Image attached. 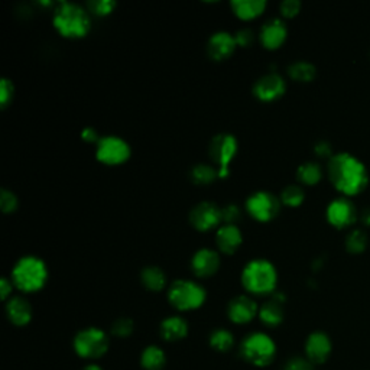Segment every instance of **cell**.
<instances>
[{
  "label": "cell",
  "instance_id": "4dcf8cb0",
  "mask_svg": "<svg viewBox=\"0 0 370 370\" xmlns=\"http://www.w3.org/2000/svg\"><path fill=\"white\" fill-rule=\"evenodd\" d=\"M366 245H367V236L363 230L356 229L347 234L346 247L349 251H351V254H359V251L364 250Z\"/></svg>",
  "mask_w": 370,
  "mask_h": 370
},
{
  "label": "cell",
  "instance_id": "d4e9b609",
  "mask_svg": "<svg viewBox=\"0 0 370 370\" xmlns=\"http://www.w3.org/2000/svg\"><path fill=\"white\" fill-rule=\"evenodd\" d=\"M167 364V354L159 346H147L141 354V366L143 370H162Z\"/></svg>",
  "mask_w": 370,
  "mask_h": 370
},
{
  "label": "cell",
  "instance_id": "7402d4cb",
  "mask_svg": "<svg viewBox=\"0 0 370 370\" xmlns=\"http://www.w3.org/2000/svg\"><path fill=\"white\" fill-rule=\"evenodd\" d=\"M188 330H189L188 322L181 316L167 317L161 322V327H159L161 337L168 343H175L185 338L188 336Z\"/></svg>",
  "mask_w": 370,
  "mask_h": 370
},
{
  "label": "cell",
  "instance_id": "d6a6232c",
  "mask_svg": "<svg viewBox=\"0 0 370 370\" xmlns=\"http://www.w3.org/2000/svg\"><path fill=\"white\" fill-rule=\"evenodd\" d=\"M133 331H135V322L132 321V318L121 317L112 324V334L119 338L130 337Z\"/></svg>",
  "mask_w": 370,
  "mask_h": 370
},
{
  "label": "cell",
  "instance_id": "2e32d148",
  "mask_svg": "<svg viewBox=\"0 0 370 370\" xmlns=\"http://www.w3.org/2000/svg\"><path fill=\"white\" fill-rule=\"evenodd\" d=\"M287 37H288V28L285 22L279 18H272L269 21H266L262 25L259 32V41L262 43V47L269 51L282 47V43L287 41Z\"/></svg>",
  "mask_w": 370,
  "mask_h": 370
},
{
  "label": "cell",
  "instance_id": "f1b7e54d",
  "mask_svg": "<svg viewBox=\"0 0 370 370\" xmlns=\"http://www.w3.org/2000/svg\"><path fill=\"white\" fill-rule=\"evenodd\" d=\"M212 349L218 353H227L234 346V336L227 329H216L209 337Z\"/></svg>",
  "mask_w": 370,
  "mask_h": 370
},
{
  "label": "cell",
  "instance_id": "8fae6325",
  "mask_svg": "<svg viewBox=\"0 0 370 370\" xmlns=\"http://www.w3.org/2000/svg\"><path fill=\"white\" fill-rule=\"evenodd\" d=\"M189 223L196 230L203 233L218 229L220 223H223L221 209L212 201H201L191 209Z\"/></svg>",
  "mask_w": 370,
  "mask_h": 370
},
{
  "label": "cell",
  "instance_id": "5bb4252c",
  "mask_svg": "<svg viewBox=\"0 0 370 370\" xmlns=\"http://www.w3.org/2000/svg\"><path fill=\"white\" fill-rule=\"evenodd\" d=\"M287 90V83L278 72H268L262 76L254 85V94L260 101H274L282 97Z\"/></svg>",
  "mask_w": 370,
  "mask_h": 370
},
{
  "label": "cell",
  "instance_id": "1f68e13d",
  "mask_svg": "<svg viewBox=\"0 0 370 370\" xmlns=\"http://www.w3.org/2000/svg\"><path fill=\"white\" fill-rule=\"evenodd\" d=\"M117 8L114 0H90L87 3V10L94 17H109V14Z\"/></svg>",
  "mask_w": 370,
  "mask_h": 370
},
{
  "label": "cell",
  "instance_id": "5b68a950",
  "mask_svg": "<svg viewBox=\"0 0 370 370\" xmlns=\"http://www.w3.org/2000/svg\"><path fill=\"white\" fill-rule=\"evenodd\" d=\"M240 354L251 366L266 367L275 360L276 345L269 334L255 331L242 340Z\"/></svg>",
  "mask_w": 370,
  "mask_h": 370
},
{
  "label": "cell",
  "instance_id": "d6986e66",
  "mask_svg": "<svg viewBox=\"0 0 370 370\" xmlns=\"http://www.w3.org/2000/svg\"><path fill=\"white\" fill-rule=\"evenodd\" d=\"M331 353V342L329 336L322 331L311 333L305 342L307 359L313 364H321L329 359Z\"/></svg>",
  "mask_w": 370,
  "mask_h": 370
},
{
  "label": "cell",
  "instance_id": "ffe728a7",
  "mask_svg": "<svg viewBox=\"0 0 370 370\" xmlns=\"http://www.w3.org/2000/svg\"><path fill=\"white\" fill-rule=\"evenodd\" d=\"M243 243V234L234 225H223L216 232V245L223 255H234Z\"/></svg>",
  "mask_w": 370,
  "mask_h": 370
},
{
  "label": "cell",
  "instance_id": "30bf717a",
  "mask_svg": "<svg viewBox=\"0 0 370 370\" xmlns=\"http://www.w3.org/2000/svg\"><path fill=\"white\" fill-rule=\"evenodd\" d=\"M130 155H132L130 145L125 139L114 135L103 136L96 147L97 161L109 167L125 164V162L129 161Z\"/></svg>",
  "mask_w": 370,
  "mask_h": 370
},
{
  "label": "cell",
  "instance_id": "7a4b0ae2",
  "mask_svg": "<svg viewBox=\"0 0 370 370\" xmlns=\"http://www.w3.org/2000/svg\"><path fill=\"white\" fill-rule=\"evenodd\" d=\"M52 25L61 37L80 39L90 32L92 17L87 8L79 3L60 2L54 9Z\"/></svg>",
  "mask_w": 370,
  "mask_h": 370
},
{
  "label": "cell",
  "instance_id": "52a82bcc",
  "mask_svg": "<svg viewBox=\"0 0 370 370\" xmlns=\"http://www.w3.org/2000/svg\"><path fill=\"white\" fill-rule=\"evenodd\" d=\"M110 346L109 336L99 327H87L80 330L72 340L74 351L77 356L87 360H96L105 356Z\"/></svg>",
  "mask_w": 370,
  "mask_h": 370
},
{
  "label": "cell",
  "instance_id": "e0dca14e",
  "mask_svg": "<svg viewBox=\"0 0 370 370\" xmlns=\"http://www.w3.org/2000/svg\"><path fill=\"white\" fill-rule=\"evenodd\" d=\"M284 302L285 295L282 292H274L272 297L259 307V320L266 327H278L284 321Z\"/></svg>",
  "mask_w": 370,
  "mask_h": 370
},
{
  "label": "cell",
  "instance_id": "60d3db41",
  "mask_svg": "<svg viewBox=\"0 0 370 370\" xmlns=\"http://www.w3.org/2000/svg\"><path fill=\"white\" fill-rule=\"evenodd\" d=\"M14 285L12 282V279L3 276L2 279H0V294H2V300L3 301H8L9 298H12V291H13Z\"/></svg>",
  "mask_w": 370,
  "mask_h": 370
},
{
  "label": "cell",
  "instance_id": "ac0fdd59",
  "mask_svg": "<svg viewBox=\"0 0 370 370\" xmlns=\"http://www.w3.org/2000/svg\"><path fill=\"white\" fill-rule=\"evenodd\" d=\"M238 48V42H236L234 35L226 31H218L213 34L207 42V52L214 61H223L232 56Z\"/></svg>",
  "mask_w": 370,
  "mask_h": 370
},
{
  "label": "cell",
  "instance_id": "ee69618b",
  "mask_svg": "<svg viewBox=\"0 0 370 370\" xmlns=\"http://www.w3.org/2000/svg\"><path fill=\"white\" fill-rule=\"evenodd\" d=\"M83 370H103L99 364H94V363H90V364H87L83 367Z\"/></svg>",
  "mask_w": 370,
  "mask_h": 370
},
{
  "label": "cell",
  "instance_id": "74e56055",
  "mask_svg": "<svg viewBox=\"0 0 370 370\" xmlns=\"http://www.w3.org/2000/svg\"><path fill=\"white\" fill-rule=\"evenodd\" d=\"M234 38H236V42H238V47L247 48L255 41V32L249 28H243L234 34Z\"/></svg>",
  "mask_w": 370,
  "mask_h": 370
},
{
  "label": "cell",
  "instance_id": "8d00e7d4",
  "mask_svg": "<svg viewBox=\"0 0 370 370\" xmlns=\"http://www.w3.org/2000/svg\"><path fill=\"white\" fill-rule=\"evenodd\" d=\"M279 10L284 18H294L297 17L301 10V2L300 0H284V2L279 5Z\"/></svg>",
  "mask_w": 370,
  "mask_h": 370
},
{
  "label": "cell",
  "instance_id": "ab89813d",
  "mask_svg": "<svg viewBox=\"0 0 370 370\" xmlns=\"http://www.w3.org/2000/svg\"><path fill=\"white\" fill-rule=\"evenodd\" d=\"M314 152L321 156V158H327V156H333L331 155V143L329 141L325 139H321L318 141L316 145H314Z\"/></svg>",
  "mask_w": 370,
  "mask_h": 370
},
{
  "label": "cell",
  "instance_id": "f546056e",
  "mask_svg": "<svg viewBox=\"0 0 370 370\" xmlns=\"http://www.w3.org/2000/svg\"><path fill=\"white\" fill-rule=\"evenodd\" d=\"M305 198V192L304 188L298 184H289L287 185L282 192H280V203L288 205V207H298L302 204Z\"/></svg>",
  "mask_w": 370,
  "mask_h": 370
},
{
  "label": "cell",
  "instance_id": "603a6c76",
  "mask_svg": "<svg viewBox=\"0 0 370 370\" xmlns=\"http://www.w3.org/2000/svg\"><path fill=\"white\" fill-rule=\"evenodd\" d=\"M230 6L239 19L251 21L260 17L268 3L266 0H233Z\"/></svg>",
  "mask_w": 370,
  "mask_h": 370
},
{
  "label": "cell",
  "instance_id": "8992f818",
  "mask_svg": "<svg viewBox=\"0 0 370 370\" xmlns=\"http://www.w3.org/2000/svg\"><path fill=\"white\" fill-rule=\"evenodd\" d=\"M207 292L203 285L191 279H176L168 289V301L178 311L187 313L203 307Z\"/></svg>",
  "mask_w": 370,
  "mask_h": 370
},
{
  "label": "cell",
  "instance_id": "4fadbf2b",
  "mask_svg": "<svg viewBox=\"0 0 370 370\" xmlns=\"http://www.w3.org/2000/svg\"><path fill=\"white\" fill-rule=\"evenodd\" d=\"M259 316L258 302L249 295H238L227 305V317L232 322L242 325L254 321Z\"/></svg>",
  "mask_w": 370,
  "mask_h": 370
},
{
  "label": "cell",
  "instance_id": "3957f363",
  "mask_svg": "<svg viewBox=\"0 0 370 370\" xmlns=\"http://www.w3.org/2000/svg\"><path fill=\"white\" fill-rule=\"evenodd\" d=\"M10 279L14 288L23 294L38 292L45 287L48 280V266L38 256H23L14 263Z\"/></svg>",
  "mask_w": 370,
  "mask_h": 370
},
{
  "label": "cell",
  "instance_id": "f35d334b",
  "mask_svg": "<svg viewBox=\"0 0 370 370\" xmlns=\"http://www.w3.org/2000/svg\"><path fill=\"white\" fill-rule=\"evenodd\" d=\"M284 370H314V367H313V363H311L308 359L294 358L287 362Z\"/></svg>",
  "mask_w": 370,
  "mask_h": 370
},
{
  "label": "cell",
  "instance_id": "b9f144b4",
  "mask_svg": "<svg viewBox=\"0 0 370 370\" xmlns=\"http://www.w3.org/2000/svg\"><path fill=\"white\" fill-rule=\"evenodd\" d=\"M81 139L87 143H96L97 145L101 138L99 136V133L94 127H84L81 130Z\"/></svg>",
  "mask_w": 370,
  "mask_h": 370
},
{
  "label": "cell",
  "instance_id": "d590c367",
  "mask_svg": "<svg viewBox=\"0 0 370 370\" xmlns=\"http://www.w3.org/2000/svg\"><path fill=\"white\" fill-rule=\"evenodd\" d=\"M242 217V210L239 205L227 204L221 209V218H223V225H234L238 226V221Z\"/></svg>",
  "mask_w": 370,
  "mask_h": 370
},
{
  "label": "cell",
  "instance_id": "277c9868",
  "mask_svg": "<svg viewBox=\"0 0 370 370\" xmlns=\"http://www.w3.org/2000/svg\"><path fill=\"white\" fill-rule=\"evenodd\" d=\"M242 285L256 297L272 295L278 285V271L272 262L266 259H254L242 271Z\"/></svg>",
  "mask_w": 370,
  "mask_h": 370
},
{
  "label": "cell",
  "instance_id": "e575fe53",
  "mask_svg": "<svg viewBox=\"0 0 370 370\" xmlns=\"http://www.w3.org/2000/svg\"><path fill=\"white\" fill-rule=\"evenodd\" d=\"M13 96H14L13 81L3 77L0 80V107L6 109L13 101Z\"/></svg>",
  "mask_w": 370,
  "mask_h": 370
},
{
  "label": "cell",
  "instance_id": "cb8c5ba5",
  "mask_svg": "<svg viewBox=\"0 0 370 370\" xmlns=\"http://www.w3.org/2000/svg\"><path fill=\"white\" fill-rule=\"evenodd\" d=\"M142 285L152 292H159L167 287V275L158 266H146L141 272Z\"/></svg>",
  "mask_w": 370,
  "mask_h": 370
},
{
  "label": "cell",
  "instance_id": "836d02e7",
  "mask_svg": "<svg viewBox=\"0 0 370 370\" xmlns=\"http://www.w3.org/2000/svg\"><path fill=\"white\" fill-rule=\"evenodd\" d=\"M0 207H2V212L6 214L14 213L19 207V200L14 192L3 188L0 191Z\"/></svg>",
  "mask_w": 370,
  "mask_h": 370
},
{
  "label": "cell",
  "instance_id": "83f0119b",
  "mask_svg": "<svg viewBox=\"0 0 370 370\" xmlns=\"http://www.w3.org/2000/svg\"><path fill=\"white\" fill-rule=\"evenodd\" d=\"M289 77L300 83H309L316 79L317 68L308 61H295L288 67Z\"/></svg>",
  "mask_w": 370,
  "mask_h": 370
},
{
  "label": "cell",
  "instance_id": "ba28073f",
  "mask_svg": "<svg viewBox=\"0 0 370 370\" xmlns=\"http://www.w3.org/2000/svg\"><path fill=\"white\" fill-rule=\"evenodd\" d=\"M239 143L232 133H218L209 145V155L218 171V178H227L230 164L238 155Z\"/></svg>",
  "mask_w": 370,
  "mask_h": 370
},
{
  "label": "cell",
  "instance_id": "7c38bea8",
  "mask_svg": "<svg viewBox=\"0 0 370 370\" xmlns=\"http://www.w3.org/2000/svg\"><path fill=\"white\" fill-rule=\"evenodd\" d=\"M325 216H327L330 225H333L337 229H343L356 221L358 210H356V205L353 204L350 198L337 197L327 205Z\"/></svg>",
  "mask_w": 370,
  "mask_h": 370
},
{
  "label": "cell",
  "instance_id": "44dd1931",
  "mask_svg": "<svg viewBox=\"0 0 370 370\" xmlns=\"http://www.w3.org/2000/svg\"><path fill=\"white\" fill-rule=\"evenodd\" d=\"M6 316L12 324L25 327L32 320V305L23 297H12L6 302Z\"/></svg>",
  "mask_w": 370,
  "mask_h": 370
},
{
  "label": "cell",
  "instance_id": "7bdbcfd3",
  "mask_svg": "<svg viewBox=\"0 0 370 370\" xmlns=\"http://www.w3.org/2000/svg\"><path fill=\"white\" fill-rule=\"evenodd\" d=\"M362 220H363V223H366V225L370 226V207H367V209L363 210V213H362Z\"/></svg>",
  "mask_w": 370,
  "mask_h": 370
},
{
  "label": "cell",
  "instance_id": "484cf974",
  "mask_svg": "<svg viewBox=\"0 0 370 370\" xmlns=\"http://www.w3.org/2000/svg\"><path fill=\"white\" fill-rule=\"evenodd\" d=\"M322 176V168L314 161H308L301 164L297 169V178L304 185H316Z\"/></svg>",
  "mask_w": 370,
  "mask_h": 370
},
{
  "label": "cell",
  "instance_id": "4316f807",
  "mask_svg": "<svg viewBox=\"0 0 370 370\" xmlns=\"http://www.w3.org/2000/svg\"><path fill=\"white\" fill-rule=\"evenodd\" d=\"M189 178L197 185H209L218 178V171L209 164H197L191 168Z\"/></svg>",
  "mask_w": 370,
  "mask_h": 370
},
{
  "label": "cell",
  "instance_id": "6da1fadb",
  "mask_svg": "<svg viewBox=\"0 0 370 370\" xmlns=\"http://www.w3.org/2000/svg\"><path fill=\"white\" fill-rule=\"evenodd\" d=\"M327 169L331 184L346 197L359 194L369 183L367 168L359 158L349 152L334 154Z\"/></svg>",
  "mask_w": 370,
  "mask_h": 370
},
{
  "label": "cell",
  "instance_id": "9c48e42d",
  "mask_svg": "<svg viewBox=\"0 0 370 370\" xmlns=\"http://www.w3.org/2000/svg\"><path fill=\"white\" fill-rule=\"evenodd\" d=\"M280 200L269 191H256L245 203L247 214L259 223H269L280 212Z\"/></svg>",
  "mask_w": 370,
  "mask_h": 370
},
{
  "label": "cell",
  "instance_id": "9a60e30c",
  "mask_svg": "<svg viewBox=\"0 0 370 370\" xmlns=\"http://www.w3.org/2000/svg\"><path fill=\"white\" fill-rule=\"evenodd\" d=\"M221 259L217 250L210 247H203L197 250L191 259L192 274L198 278H212L220 269Z\"/></svg>",
  "mask_w": 370,
  "mask_h": 370
}]
</instances>
